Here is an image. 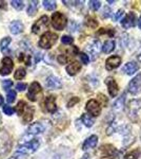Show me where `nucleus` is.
<instances>
[{
  "label": "nucleus",
  "mask_w": 141,
  "mask_h": 159,
  "mask_svg": "<svg viewBox=\"0 0 141 159\" xmlns=\"http://www.w3.org/2000/svg\"><path fill=\"white\" fill-rule=\"evenodd\" d=\"M57 39H58L57 34H55V33H53V32H45V33H43L42 36L40 37L38 45H39V47L42 48V49H50L52 46L55 45Z\"/></svg>",
  "instance_id": "nucleus-1"
},
{
  "label": "nucleus",
  "mask_w": 141,
  "mask_h": 159,
  "mask_svg": "<svg viewBox=\"0 0 141 159\" xmlns=\"http://www.w3.org/2000/svg\"><path fill=\"white\" fill-rule=\"evenodd\" d=\"M39 145H40L39 140L33 139V140L29 141V142L24 143V144L20 145V147L17 148L16 154L17 155H27V154L34 153L37 151V148H39Z\"/></svg>",
  "instance_id": "nucleus-2"
},
{
  "label": "nucleus",
  "mask_w": 141,
  "mask_h": 159,
  "mask_svg": "<svg viewBox=\"0 0 141 159\" xmlns=\"http://www.w3.org/2000/svg\"><path fill=\"white\" fill-rule=\"evenodd\" d=\"M68 24V19H66L65 15L60 12H55L52 15V25L54 29L61 31L66 27Z\"/></svg>",
  "instance_id": "nucleus-3"
},
{
  "label": "nucleus",
  "mask_w": 141,
  "mask_h": 159,
  "mask_svg": "<svg viewBox=\"0 0 141 159\" xmlns=\"http://www.w3.org/2000/svg\"><path fill=\"white\" fill-rule=\"evenodd\" d=\"M12 145L11 137L6 130L0 129V156L4 155Z\"/></svg>",
  "instance_id": "nucleus-4"
},
{
  "label": "nucleus",
  "mask_w": 141,
  "mask_h": 159,
  "mask_svg": "<svg viewBox=\"0 0 141 159\" xmlns=\"http://www.w3.org/2000/svg\"><path fill=\"white\" fill-rule=\"evenodd\" d=\"M85 109L93 117H98L101 114V105L96 100H89L85 105Z\"/></svg>",
  "instance_id": "nucleus-5"
},
{
  "label": "nucleus",
  "mask_w": 141,
  "mask_h": 159,
  "mask_svg": "<svg viewBox=\"0 0 141 159\" xmlns=\"http://www.w3.org/2000/svg\"><path fill=\"white\" fill-rule=\"evenodd\" d=\"M41 91H42L41 85H40L38 82H33L29 87V91H27V96L30 101L35 102V101H37V96L39 93H41Z\"/></svg>",
  "instance_id": "nucleus-6"
},
{
  "label": "nucleus",
  "mask_w": 141,
  "mask_h": 159,
  "mask_svg": "<svg viewBox=\"0 0 141 159\" xmlns=\"http://www.w3.org/2000/svg\"><path fill=\"white\" fill-rule=\"evenodd\" d=\"M48 25V17L44 15V16L40 17V18L33 25L32 32L34 33V34H39L42 30L47 29Z\"/></svg>",
  "instance_id": "nucleus-7"
},
{
  "label": "nucleus",
  "mask_w": 141,
  "mask_h": 159,
  "mask_svg": "<svg viewBox=\"0 0 141 159\" xmlns=\"http://www.w3.org/2000/svg\"><path fill=\"white\" fill-rule=\"evenodd\" d=\"M13 68H14V63H13L12 58L9 56L2 58L1 61V68H0V74L1 75H7L12 72Z\"/></svg>",
  "instance_id": "nucleus-8"
},
{
  "label": "nucleus",
  "mask_w": 141,
  "mask_h": 159,
  "mask_svg": "<svg viewBox=\"0 0 141 159\" xmlns=\"http://www.w3.org/2000/svg\"><path fill=\"white\" fill-rule=\"evenodd\" d=\"M129 91L132 94H137L141 91V74L135 76L129 83Z\"/></svg>",
  "instance_id": "nucleus-9"
},
{
  "label": "nucleus",
  "mask_w": 141,
  "mask_h": 159,
  "mask_svg": "<svg viewBox=\"0 0 141 159\" xmlns=\"http://www.w3.org/2000/svg\"><path fill=\"white\" fill-rule=\"evenodd\" d=\"M106 84L107 86V89H109L110 96H111L112 98H115L118 94V92H119V87H118L117 82L113 78H107L106 80Z\"/></svg>",
  "instance_id": "nucleus-10"
},
{
  "label": "nucleus",
  "mask_w": 141,
  "mask_h": 159,
  "mask_svg": "<svg viewBox=\"0 0 141 159\" xmlns=\"http://www.w3.org/2000/svg\"><path fill=\"white\" fill-rule=\"evenodd\" d=\"M121 64V57L119 55H113L110 56L106 61V68L107 70H114L118 68Z\"/></svg>",
  "instance_id": "nucleus-11"
},
{
  "label": "nucleus",
  "mask_w": 141,
  "mask_h": 159,
  "mask_svg": "<svg viewBox=\"0 0 141 159\" xmlns=\"http://www.w3.org/2000/svg\"><path fill=\"white\" fill-rule=\"evenodd\" d=\"M45 85L48 89H59L62 86V83H61L60 79H58L57 76L51 75L45 81Z\"/></svg>",
  "instance_id": "nucleus-12"
},
{
  "label": "nucleus",
  "mask_w": 141,
  "mask_h": 159,
  "mask_svg": "<svg viewBox=\"0 0 141 159\" xmlns=\"http://www.w3.org/2000/svg\"><path fill=\"white\" fill-rule=\"evenodd\" d=\"M44 107L47 109V111L51 112H55L57 110V105H56V98L54 96H48L44 100Z\"/></svg>",
  "instance_id": "nucleus-13"
},
{
  "label": "nucleus",
  "mask_w": 141,
  "mask_h": 159,
  "mask_svg": "<svg viewBox=\"0 0 141 159\" xmlns=\"http://www.w3.org/2000/svg\"><path fill=\"white\" fill-rule=\"evenodd\" d=\"M136 16L134 13L131 12L130 14H127L123 19L121 20V25L124 29H130V28L134 27L136 24Z\"/></svg>",
  "instance_id": "nucleus-14"
},
{
  "label": "nucleus",
  "mask_w": 141,
  "mask_h": 159,
  "mask_svg": "<svg viewBox=\"0 0 141 159\" xmlns=\"http://www.w3.org/2000/svg\"><path fill=\"white\" fill-rule=\"evenodd\" d=\"M43 130H44V126H43L41 123L35 122V123H32V124L29 126V129H27V134L35 136L38 134H41Z\"/></svg>",
  "instance_id": "nucleus-15"
},
{
  "label": "nucleus",
  "mask_w": 141,
  "mask_h": 159,
  "mask_svg": "<svg viewBox=\"0 0 141 159\" xmlns=\"http://www.w3.org/2000/svg\"><path fill=\"white\" fill-rule=\"evenodd\" d=\"M139 69V65L136 61H129L124 65V67L122 68V71L127 74V75H132V74L136 73Z\"/></svg>",
  "instance_id": "nucleus-16"
},
{
  "label": "nucleus",
  "mask_w": 141,
  "mask_h": 159,
  "mask_svg": "<svg viewBox=\"0 0 141 159\" xmlns=\"http://www.w3.org/2000/svg\"><path fill=\"white\" fill-rule=\"evenodd\" d=\"M23 29H24V25L20 20H14V21H12L10 24V31L14 35L20 34L23 31Z\"/></svg>",
  "instance_id": "nucleus-17"
},
{
  "label": "nucleus",
  "mask_w": 141,
  "mask_h": 159,
  "mask_svg": "<svg viewBox=\"0 0 141 159\" xmlns=\"http://www.w3.org/2000/svg\"><path fill=\"white\" fill-rule=\"evenodd\" d=\"M101 152H103V156H102L103 158L109 157L110 159H113L117 155L116 148L112 147V145H103V147H101Z\"/></svg>",
  "instance_id": "nucleus-18"
},
{
  "label": "nucleus",
  "mask_w": 141,
  "mask_h": 159,
  "mask_svg": "<svg viewBox=\"0 0 141 159\" xmlns=\"http://www.w3.org/2000/svg\"><path fill=\"white\" fill-rule=\"evenodd\" d=\"M97 143H98V137L96 135H92L84 141L82 148L84 151L89 150V148H94L97 145Z\"/></svg>",
  "instance_id": "nucleus-19"
},
{
  "label": "nucleus",
  "mask_w": 141,
  "mask_h": 159,
  "mask_svg": "<svg viewBox=\"0 0 141 159\" xmlns=\"http://www.w3.org/2000/svg\"><path fill=\"white\" fill-rule=\"evenodd\" d=\"M81 69V65L78 63V61H72L71 64H68L66 66V72H68L70 75H75L80 71Z\"/></svg>",
  "instance_id": "nucleus-20"
},
{
  "label": "nucleus",
  "mask_w": 141,
  "mask_h": 159,
  "mask_svg": "<svg viewBox=\"0 0 141 159\" xmlns=\"http://www.w3.org/2000/svg\"><path fill=\"white\" fill-rule=\"evenodd\" d=\"M34 112H35L34 108H33L32 106H30V105L27 104L23 114H22V116H23V122L29 123V122L32 121L33 117H34Z\"/></svg>",
  "instance_id": "nucleus-21"
},
{
  "label": "nucleus",
  "mask_w": 141,
  "mask_h": 159,
  "mask_svg": "<svg viewBox=\"0 0 141 159\" xmlns=\"http://www.w3.org/2000/svg\"><path fill=\"white\" fill-rule=\"evenodd\" d=\"M115 42L114 40H106V43H103V46H102V51H103L104 53H111L113 50L115 49Z\"/></svg>",
  "instance_id": "nucleus-22"
},
{
  "label": "nucleus",
  "mask_w": 141,
  "mask_h": 159,
  "mask_svg": "<svg viewBox=\"0 0 141 159\" xmlns=\"http://www.w3.org/2000/svg\"><path fill=\"white\" fill-rule=\"evenodd\" d=\"M81 121H82L83 124L88 127H92L94 125V119L88 114L82 115V117H81Z\"/></svg>",
  "instance_id": "nucleus-23"
},
{
  "label": "nucleus",
  "mask_w": 141,
  "mask_h": 159,
  "mask_svg": "<svg viewBox=\"0 0 141 159\" xmlns=\"http://www.w3.org/2000/svg\"><path fill=\"white\" fill-rule=\"evenodd\" d=\"M37 9H38V1H31L29 7H27V14L30 16H34L37 12Z\"/></svg>",
  "instance_id": "nucleus-24"
},
{
  "label": "nucleus",
  "mask_w": 141,
  "mask_h": 159,
  "mask_svg": "<svg viewBox=\"0 0 141 159\" xmlns=\"http://www.w3.org/2000/svg\"><path fill=\"white\" fill-rule=\"evenodd\" d=\"M11 37H4L0 40V49H1L2 52H6V50L9 48V45L11 43Z\"/></svg>",
  "instance_id": "nucleus-25"
},
{
  "label": "nucleus",
  "mask_w": 141,
  "mask_h": 159,
  "mask_svg": "<svg viewBox=\"0 0 141 159\" xmlns=\"http://www.w3.org/2000/svg\"><path fill=\"white\" fill-rule=\"evenodd\" d=\"M43 7L48 11H54L56 9V7H57V4H56V1H53V0H44L43 1Z\"/></svg>",
  "instance_id": "nucleus-26"
},
{
  "label": "nucleus",
  "mask_w": 141,
  "mask_h": 159,
  "mask_svg": "<svg viewBox=\"0 0 141 159\" xmlns=\"http://www.w3.org/2000/svg\"><path fill=\"white\" fill-rule=\"evenodd\" d=\"M27 75V71H25L24 68H18L16 70V72L14 74V78L16 80H22L25 78Z\"/></svg>",
  "instance_id": "nucleus-27"
},
{
  "label": "nucleus",
  "mask_w": 141,
  "mask_h": 159,
  "mask_svg": "<svg viewBox=\"0 0 141 159\" xmlns=\"http://www.w3.org/2000/svg\"><path fill=\"white\" fill-rule=\"evenodd\" d=\"M124 101H125V94H122V97H120V98L115 102L114 109H121L122 107L124 106Z\"/></svg>",
  "instance_id": "nucleus-28"
},
{
  "label": "nucleus",
  "mask_w": 141,
  "mask_h": 159,
  "mask_svg": "<svg viewBox=\"0 0 141 159\" xmlns=\"http://www.w3.org/2000/svg\"><path fill=\"white\" fill-rule=\"evenodd\" d=\"M25 106H27V103L23 101H20L18 102L17 104V107H16V112L18 116H22V114H23L24 109H25Z\"/></svg>",
  "instance_id": "nucleus-29"
},
{
  "label": "nucleus",
  "mask_w": 141,
  "mask_h": 159,
  "mask_svg": "<svg viewBox=\"0 0 141 159\" xmlns=\"http://www.w3.org/2000/svg\"><path fill=\"white\" fill-rule=\"evenodd\" d=\"M11 4L15 10H17V11H21L24 7L23 1H20V0H13V1H11Z\"/></svg>",
  "instance_id": "nucleus-30"
},
{
  "label": "nucleus",
  "mask_w": 141,
  "mask_h": 159,
  "mask_svg": "<svg viewBox=\"0 0 141 159\" xmlns=\"http://www.w3.org/2000/svg\"><path fill=\"white\" fill-rule=\"evenodd\" d=\"M16 91L15 90H9L7 92V96H6V101L7 103H13V102L15 101V99H16Z\"/></svg>",
  "instance_id": "nucleus-31"
},
{
  "label": "nucleus",
  "mask_w": 141,
  "mask_h": 159,
  "mask_svg": "<svg viewBox=\"0 0 141 159\" xmlns=\"http://www.w3.org/2000/svg\"><path fill=\"white\" fill-rule=\"evenodd\" d=\"M100 7H101V2L98 1V0H92V1H89V7H91L93 11H98L100 9Z\"/></svg>",
  "instance_id": "nucleus-32"
},
{
  "label": "nucleus",
  "mask_w": 141,
  "mask_h": 159,
  "mask_svg": "<svg viewBox=\"0 0 141 159\" xmlns=\"http://www.w3.org/2000/svg\"><path fill=\"white\" fill-rule=\"evenodd\" d=\"M73 42H74L73 37L68 36V35H64V36L61 37V43L63 45H71V43H73Z\"/></svg>",
  "instance_id": "nucleus-33"
},
{
  "label": "nucleus",
  "mask_w": 141,
  "mask_h": 159,
  "mask_svg": "<svg viewBox=\"0 0 141 159\" xmlns=\"http://www.w3.org/2000/svg\"><path fill=\"white\" fill-rule=\"evenodd\" d=\"M125 159H139V153H138L137 150L133 151V152L129 153L125 156Z\"/></svg>",
  "instance_id": "nucleus-34"
},
{
  "label": "nucleus",
  "mask_w": 141,
  "mask_h": 159,
  "mask_svg": "<svg viewBox=\"0 0 141 159\" xmlns=\"http://www.w3.org/2000/svg\"><path fill=\"white\" fill-rule=\"evenodd\" d=\"M99 46H100V43L99 42H95L94 45L91 47V50H92V54L93 55H97L99 52Z\"/></svg>",
  "instance_id": "nucleus-35"
},
{
  "label": "nucleus",
  "mask_w": 141,
  "mask_h": 159,
  "mask_svg": "<svg viewBox=\"0 0 141 159\" xmlns=\"http://www.w3.org/2000/svg\"><path fill=\"white\" fill-rule=\"evenodd\" d=\"M15 109L13 108L12 106H9V105H4L3 106V112L6 115H7V116H12L13 114H14Z\"/></svg>",
  "instance_id": "nucleus-36"
},
{
  "label": "nucleus",
  "mask_w": 141,
  "mask_h": 159,
  "mask_svg": "<svg viewBox=\"0 0 141 159\" xmlns=\"http://www.w3.org/2000/svg\"><path fill=\"white\" fill-rule=\"evenodd\" d=\"M12 86H13V82L11 80H4V81L2 82V88H3L4 90H9Z\"/></svg>",
  "instance_id": "nucleus-37"
},
{
  "label": "nucleus",
  "mask_w": 141,
  "mask_h": 159,
  "mask_svg": "<svg viewBox=\"0 0 141 159\" xmlns=\"http://www.w3.org/2000/svg\"><path fill=\"white\" fill-rule=\"evenodd\" d=\"M79 56H80V60H81V61L84 64V65H88L89 64V55L86 54V53H80L79 54Z\"/></svg>",
  "instance_id": "nucleus-38"
},
{
  "label": "nucleus",
  "mask_w": 141,
  "mask_h": 159,
  "mask_svg": "<svg viewBox=\"0 0 141 159\" xmlns=\"http://www.w3.org/2000/svg\"><path fill=\"white\" fill-rule=\"evenodd\" d=\"M58 61H59V64H61V65H64V64L68 63V57L66 55L64 54H60L58 56Z\"/></svg>",
  "instance_id": "nucleus-39"
},
{
  "label": "nucleus",
  "mask_w": 141,
  "mask_h": 159,
  "mask_svg": "<svg viewBox=\"0 0 141 159\" xmlns=\"http://www.w3.org/2000/svg\"><path fill=\"white\" fill-rule=\"evenodd\" d=\"M97 25H98V22H97L96 20H94L93 18H89L88 20H86V25H88V27L96 28Z\"/></svg>",
  "instance_id": "nucleus-40"
},
{
  "label": "nucleus",
  "mask_w": 141,
  "mask_h": 159,
  "mask_svg": "<svg viewBox=\"0 0 141 159\" xmlns=\"http://www.w3.org/2000/svg\"><path fill=\"white\" fill-rule=\"evenodd\" d=\"M16 88L19 91H23V90H25V89H27V84H24V83H18L17 86H16Z\"/></svg>",
  "instance_id": "nucleus-41"
},
{
  "label": "nucleus",
  "mask_w": 141,
  "mask_h": 159,
  "mask_svg": "<svg viewBox=\"0 0 141 159\" xmlns=\"http://www.w3.org/2000/svg\"><path fill=\"white\" fill-rule=\"evenodd\" d=\"M78 102H79V99L76 98V97H74V98H72L71 101L68 103V107H72V106H74V105H75L76 103H78Z\"/></svg>",
  "instance_id": "nucleus-42"
},
{
  "label": "nucleus",
  "mask_w": 141,
  "mask_h": 159,
  "mask_svg": "<svg viewBox=\"0 0 141 159\" xmlns=\"http://www.w3.org/2000/svg\"><path fill=\"white\" fill-rule=\"evenodd\" d=\"M111 15V10H110V7H104L103 10V14H102V17H104V18H107V17Z\"/></svg>",
  "instance_id": "nucleus-43"
},
{
  "label": "nucleus",
  "mask_w": 141,
  "mask_h": 159,
  "mask_svg": "<svg viewBox=\"0 0 141 159\" xmlns=\"http://www.w3.org/2000/svg\"><path fill=\"white\" fill-rule=\"evenodd\" d=\"M123 15V11L122 10H119V11H117V13L115 14V17H114V19L115 20H119L120 19V17Z\"/></svg>",
  "instance_id": "nucleus-44"
},
{
  "label": "nucleus",
  "mask_w": 141,
  "mask_h": 159,
  "mask_svg": "<svg viewBox=\"0 0 141 159\" xmlns=\"http://www.w3.org/2000/svg\"><path fill=\"white\" fill-rule=\"evenodd\" d=\"M34 56H35V63H38V61H40V58L42 57V56H41V54H40V53H37V54L34 55Z\"/></svg>",
  "instance_id": "nucleus-45"
},
{
  "label": "nucleus",
  "mask_w": 141,
  "mask_h": 159,
  "mask_svg": "<svg viewBox=\"0 0 141 159\" xmlns=\"http://www.w3.org/2000/svg\"><path fill=\"white\" fill-rule=\"evenodd\" d=\"M0 7L3 10L6 9V1H0Z\"/></svg>",
  "instance_id": "nucleus-46"
},
{
  "label": "nucleus",
  "mask_w": 141,
  "mask_h": 159,
  "mask_svg": "<svg viewBox=\"0 0 141 159\" xmlns=\"http://www.w3.org/2000/svg\"><path fill=\"white\" fill-rule=\"evenodd\" d=\"M3 102H4V99H3V97L0 94V106H2L3 105Z\"/></svg>",
  "instance_id": "nucleus-47"
},
{
  "label": "nucleus",
  "mask_w": 141,
  "mask_h": 159,
  "mask_svg": "<svg viewBox=\"0 0 141 159\" xmlns=\"http://www.w3.org/2000/svg\"><path fill=\"white\" fill-rule=\"evenodd\" d=\"M138 27H139L140 29H141V16H140V18L138 19Z\"/></svg>",
  "instance_id": "nucleus-48"
},
{
  "label": "nucleus",
  "mask_w": 141,
  "mask_h": 159,
  "mask_svg": "<svg viewBox=\"0 0 141 159\" xmlns=\"http://www.w3.org/2000/svg\"><path fill=\"white\" fill-rule=\"evenodd\" d=\"M82 159H91V157H89V155H84Z\"/></svg>",
  "instance_id": "nucleus-49"
},
{
  "label": "nucleus",
  "mask_w": 141,
  "mask_h": 159,
  "mask_svg": "<svg viewBox=\"0 0 141 159\" xmlns=\"http://www.w3.org/2000/svg\"><path fill=\"white\" fill-rule=\"evenodd\" d=\"M52 159H60V156H59V155H56L55 157L52 158Z\"/></svg>",
  "instance_id": "nucleus-50"
},
{
  "label": "nucleus",
  "mask_w": 141,
  "mask_h": 159,
  "mask_svg": "<svg viewBox=\"0 0 141 159\" xmlns=\"http://www.w3.org/2000/svg\"><path fill=\"white\" fill-rule=\"evenodd\" d=\"M9 159H16V157H11V158H9Z\"/></svg>",
  "instance_id": "nucleus-51"
}]
</instances>
